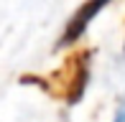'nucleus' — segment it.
<instances>
[{"mask_svg": "<svg viewBox=\"0 0 125 122\" xmlns=\"http://www.w3.org/2000/svg\"><path fill=\"white\" fill-rule=\"evenodd\" d=\"M110 3V0H87V3L82 5V8L74 13V18L69 20V26H66V31H64V38L61 41L64 43H72V41H77L79 36H82L84 31L89 28V23H92V18L100 13L105 5Z\"/></svg>", "mask_w": 125, "mask_h": 122, "instance_id": "f257e3e1", "label": "nucleus"}, {"mask_svg": "<svg viewBox=\"0 0 125 122\" xmlns=\"http://www.w3.org/2000/svg\"><path fill=\"white\" fill-rule=\"evenodd\" d=\"M115 122H125V102L117 104V114H115Z\"/></svg>", "mask_w": 125, "mask_h": 122, "instance_id": "f03ea898", "label": "nucleus"}]
</instances>
